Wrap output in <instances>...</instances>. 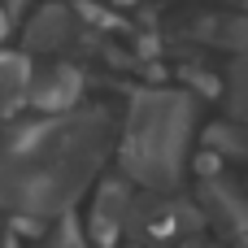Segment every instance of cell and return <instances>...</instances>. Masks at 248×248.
<instances>
[{
	"instance_id": "1",
	"label": "cell",
	"mask_w": 248,
	"mask_h": 248,
	"mask_svg": "<svg viewBox=\"0 0 248 248\" xmlns=\"http://www.w3.org/2000/svg\"><path fill=\"white\" fill-rule=\"evenodd\" d=\"M65 39H70V9H65V4H48V9H39V17L26 26V48H35V52L61 48Z\"/></svg>"
},
{
	"instance_id": "4",
	"label": "cell",
	"mask_w": 248,
	"mask_h": 248,
	"mask_svg": "<svg viewBox=\"0 0 248 248\" xmlns=\"http://www.w3.org/2000/svg\"><path fill=\"white\" fill-rule=\"evenodd\" d=\"M118 4H131V0H118Z\"/></svg>"
},
{
	"instance_id": "3",
	"label": "cell",
	"mask_w": 248,
	"mask_h": 248,
	"mask_svg": "<svg viewBox=\"0 0 248 248\" xmlns=\"http://www.w3.org/2000/svg\"><path fill=\"white\" fill-rule=\"evenodd\" d=\"M0 35H4V13H0Z\"/></svg>"
},
{
	"instance_id": "2",
	"label": "cell",
	"mask_w": 248,
	"mask_h": 248,
	"mask_svg": "<svg viewBox=\"0 0 248 248\" xmlns=\"http://www.w3.org/2000/svg\"><path fill=\"white\" fill-rule=\"evenodd\" d=\"M231 78H235V109H244V113H248V57L235 61Z\"/></svg>"
}]
</instances>
